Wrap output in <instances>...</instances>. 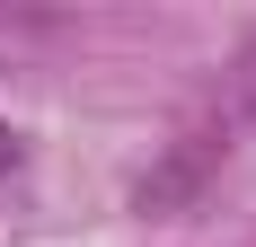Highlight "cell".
Returning a JSON list of instances; mask_svg holds the SVG:
<instances>
[{
  "mask_svg": "<svg viewBox=\"0 0 256 247\" xmlns=\"http://www.w3.org/2000/svg\"><path fill=\"white\" fill-rule=\"evenodd\" d=\"M221 150H230L221 132H186V142L168 150V168H150L132 186V212H186V203L204 194V176L221 168Z\"/></svg>",
  "mask_w": 256,
  "mask_h": 247,
  "instance_id": "obj_1",
  "label": "cell"
},
{
  "mask_svg": "<svg viewBox=\"0 0 256 247\" xmlns=\"http://www.w3.org/2000/svg\"><path fill=\"white\" fill-rule=\"evenodd\" d=\"M230 106H238V115L256 124V36L238 44V62H230Z\"/></svg>",
  "mask_w": 256,
  "mask_h": 247,
  "instance_id": "obj_2",
  "label": "cell"
},
{
  "mask_svg": "<svg viewBox=\"0 0 256 247\" xmlns=\"http://www.w3.org/2000/svg\"><path fill=\"white\" fill-rule=\"evenodd\" d=\"M18 168V132H9V124H0V176Z\"/></svg>",
  "mask_w": 256,
  "mask_h": 247,
  "instance_id": "obj_3",
  "label": "cell"
}]
</instances>
